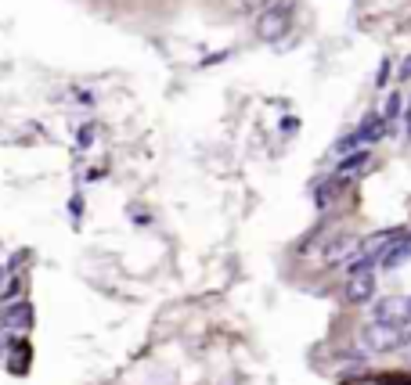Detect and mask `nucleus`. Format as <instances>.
<instances>
[{
  "label": "nucleus",
  "instance_id": "nucleus-6",
  "mask_svg": "<svg viewBox=\"0 0 411 385\" xmlns=\"http://www.w3.org/2000/svg\"><path fill=\"white\" fill-rule=\"evenodd\" d=\"M408 260H411V238H401L397 245L386 249V256L379 260V267H383V270H397V267H404Z\"/></svg>",
  "mask_w": 411,
  "mask_h": 385
},
{
  "label": "nucleus",
  "instance_id": "nucleus-13",
  "mask_svg": "<svg viewBox=\"0 0 411 385\" xmlns=\"http://www.w3.org/2000/svg\"><path fill=\"white\" fill-rule=\"evenodd\" d=\"M90 141H94V130H90V126H83V130L76 134V144H80V148H87Z\"/></svg>",
  "mask_w": 411,
  "mask_h": 385
},
{
  "label": "nucleus",
  "instance_id": "nucleus-16",
  "mask_svg": "<svg viewBox=\"0 0 411 385\" xmlns=\"http://www.w3.org/2000/svg\"><path fill=\"white\" fill-rule=\"evenodd\" d=\"M401 79H411V58H408L404 65H401Z\"/></svg>",
  "mask_w": 411,
  "mask_h": 385
},
{
  "label": "nucleus",
  "instance_id": "nucleus-10",
  "mask_svg": "<svg viewBox=\"0 0 411 385\" xmlns=\"http://www.w3.org/2000/svg\"><path fill=\"white\" fill-rule=\"evenodd\" d=\"M339 187H343V180L336 176V180H328V184H321L318 191H314V202H318V209H328V205H332V198L339 195Z\"/></svg>",
  "mask_w": 411,
  "mask_h": 385
},
{
  "label": "nucleus",
  "instance_id": "nucleus-2",
  "mask_svg": "<svg viewBox=\"0 0 411 385\" xmlns=\"http://www.w3.org/2000/svg\"><path fill=\"white\" fill-rule=\"evenodd\" d=\"M361 342H365L372 353H390L404 346V328H393V324H379V320H368L361 328Z\"/></svg>",
  "mask_w": 411,
  "mask_h": 385
},
{
  "label": "nucleus",
  "instance_id": "nucleus-19",
  "mask_svg": "<svg viewBox=\"0 0 411 385\" xmlns=\"http://www.w3.org/2000/svg\"><path fill=\"white\" fill-rule=\"evenodd\" d=\"M404 353H408V360H411V339H408V342H404Z\"/></svg>",
  "mask_w": 411,
  "mask_h": 385
},
{
  "label": "nucleus",
  "instance_id": "nucleus-3",
  "mask_svg": "<svg viewBox=\"0 0 411 385\" xmlns=\"http://www.w3.org/2000/svg\"><path fill=\"white\" fill-rule=\"evenodd\" d=\"M379 324H393V328H404L411 320V299H401V295H386L375 302V317Z\"/></svg>",
  "mask_w": 411,
  "mask_h": 385
},
{
  "label": "nucleus",
  "instance_id": "nucleus-14",
  "mask_svg": "<svg viewBox=\"0 0 411 385\" xmlns=\"http://www.w3.org/2000/svg\"><path fill=\"white\" fill-rule=\"evenodd\" d=\"M386 79H390V61H383V65H379V76H375V83H379V87H383V83H386Z\"/></svg>",
  "mask_w": 411,
  "mask_h": 385
},
{
  "label": "nucleus",
  "instance_id": "nucleus-17",
  "mask_svg": "<svg viewBox=\"0 0 411 385\" xmlns=\"http://www.w3.org/2000/svg\"><path fill=\"white\" fill-rule=\"evenodd\" d=\"M260 4H263V0H242V8H245V11H249V8H260Z\"/></svg>",
  "mask_w": 411,
  "mask_h": 385
},
{
  "label": "nucleus",
  "instance_id": "nucleus-11",
  "mask_svg": "<svg viewBox=\"0 0 411 385\" xmlns=\"http://www.w3.org/2000/svg\"><path fill=\"white\" fill-rule=\"evenodd\" d=\"M354 148H361V137H357V130H354V134H346V137H339L336 144H332V152H336L339 158H350V155H354Z\"/></svg>",
  "mask_w": 411,
  "mask_h": 385
},
{
  "label": "nucleus",
  "instance_id": "nucleus-9",
  "mask_svg": "<svg viewBox=\"0 0 411 385\" xmlns=\"http://www.w3.org/2000/svg\"><path fill=\"white\" fill-rule=\"evenodd\" d=\"M365 163H368V152H354L350 158H343V163H339V173H336V176L346 184V180H350V176H354L361 166H365Z\"/></svg>",
  "mask_w": 411,
  "mask_h": 385
},
{
  "label": "nucleus",
  "instance_id": "nucleus-8",
  "mask_svg": "<svg viewBox=\"0 0 411 385\" xmlns=\"http://www.w3.org/2000/svg\"><path fill=\"white\" fill-rule=\"evenodd\" d=\"M0 324H4V328H29V324H33V306H29V302H22V306L8 310Z\"/></svg>",
  "mask_w": 411,
  "mask_h": 385
},
{
  "label": "nucleus",
  "instance_id": "nucleus-12",
  "mask_svg": "<svg viewBox=\"0 0 411 385\" xmlns=\"http://www.w3.org/2000/svg\"><path fill=\"white\" fill-rule=\"evenodd\" d=\"M397 116H401V98L393 94V98H390V105H386V116H383V119H386V126H390L393 119H397Z\"/></svg>",
  "mask_w": 411,
  "mask_h": 385
},
{
  "label": "nucleus",
  "instance_id": "nucleus-4",
  "mask_svg": "<svg viewBox=\"0 0 411 385\" xmlns=\"http://www.w3.org/2000/svg\"><path fill=\"white\" fill-rule=\"evenodd\" d=\"M357 249H361L357 238H354V234H346V231H339V234H332V238H328V245H325V263H346Z\"/></svg>",
  "mask_w": 411,
  "mask_h": 385
},
{
  "label": "nucleus",
  "instance_id": "nucleus-1",
  "mask_svg": "<svg viewBox=\"0 0 411 385\" xmlns=\"http://www.w3.org/2000/svg\"><path fill=\"white\" fill-rule=\"evenodd\" d=\"M289 33V0L281 4V0H274V8H267L260 11V19H257V37L263 43H274Z\"/></svg>",
  "mask_w": 411,
  "mask_h": 385
},
{
  "label": "nucleus",
  "instance_id": "nucleus-18",
  "mask_svg": "<svg viewBox=\"0 0 411 385\" xmlns=\"http://www.w3.org/2000/svg\"><path fill=\"white\" fill-rule=\"evenodd\" d=\"M404 119H408V137H411V101H408V116Z\"/></svg>",
  "mask_w": 411,
  "mask_h": 385
},
{
  "label": "nucleus",
  "instance_id": "nucleus-7",
  "mask_svg": "<svg viewBox=\"0 0 411 385\" xmlns=\"http://www.w3.org/2000/svg\"><path fill=\"white\" fill-rule=\"evenodd\" d=\"M386 134V119L379 116V112H368L365 116V123L357 126V137H361V144H375L379 137Z\"/></svg>",
  "mask_w": 411,
  "mask_h": 385
},
{
  "label": "nucleus",
  "instance_id": "nucleus-15",
  "mask_svg": "<svg viewBox=\"0 0 411 385\" xmlns=\"http://www.w3.org/2000/svg\"><path fill=\"white\" fill-rule=\"evenodd\" d=\"M69 213H72V216H80V213H83V198H80V195L69 202Z\"/></svg>",
  "mask_w": 411,
  "mask_h": 385
},
{
  "label": "nucleus",
  "instance_id": "nucleus-5",
  "mask_svg": "<svg viewBox=\"0 0 411 385\" xmlns=\"http://www.w3.org/2000/svg\"><path fill=\"white\" fill-rule=\"evenodd\" d=\"M372 299H375V278L372 274H350V281H346V302L361 306V302H372Z\"/></svg>",
  "mask_w": 411,
  "mask_h": 385
}]
</instances>
